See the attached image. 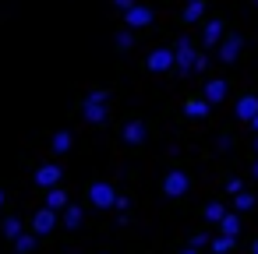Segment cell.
<instances>
[{
  "instance_id": "1",
  "label": "cell",
  "mask_w": 258,
  "mask_h": 254,
  "mask_svg": "<svg viewBox=\"0 0 258 254\" xmlns=\"http://www.w3.org/2000/svg\"><path fill=\"white\" fill-rule=\"evenodd\" d=\"M82 117H85L89 124H106V117H110V96H106L103 89L89 92L85 103H82Z\"/></svg>"
},
{
  "instance_id": "2",
  "label": "cell",
  "mask_w": 258,
  "mask_h": 254,
  "mask_svg": "<svg viewBox=\"0 0 258 254\" xmlns=\"http://www.w3.org/2000/svg\"><path fill=\"white\" fill-rule=\"evenodd\" d=\"M117 198H120V194H117L113 184H106V180H96V184L89 187V201H92L96 208H103V212H106V208H117Z\"/></svg>"
},
{
  "instance_id": "3",
  "label": "cell",
  "mask_w": 258,
  "mask_h": 254,
  "mask_svg": "<svg viewBox=\"0 0 258 254\" xmlns=\"http://www.w3.org/2000/svg\"><path fill=\"white\" fill-rule=\"evenodd\" d=\"M187 187H191V177L184 170H170L163 177V194L166 198H180V194H187Z\"/></svg>"
},
{
  "instance_id": "4",
  "label": "cell",
  "mask_w": 258,
  "mask_h": 254,
  "mask_svg": "<svg viewBox=\"0 0 258 254\" xmlns=\"http://www.w3.org/2000/svg\"><path fill=\"white\" fill-rule=\"evenodd\" d=\"M173 57H177V71H180V74L195 71V64H198V53H195L191 39H177V46H173Z\"/></svg>"
},
{
  "instance_id": "5",
  "label": "cell",
  "mask_w": 258,
  "mask_h": 254,
  "mask_svg": "<svg viewBox=\"0 0 258 254\" xmlns=\"http://www.w3.org/2000/svg\"><path fill=\"white\" fill-rule=\"evenodd\" d=\"M173 67H177L173 50L159 46V50H152V53H149V71H152V74H166V71H173Z\"/></svg>"
},
{
  "instance_id": "6",
  "label": "cell",
  "mask_w": 258,
  "mask_h": 254,
  "mask_svg": "<svg viewBox=\"0 0 258 254\" xmlns=\"http://www.w3.org/2000/svg\"><path fill=\"white\" fill-rule=\"evenodd\" d=\"M60 222V212H53V208H39L36 215H32V233L36 236H46V233H53V226Z\"/></svg>"
},
{
  "instance_id": "7",
  "label": "cell",
  "mask_w": 258,
  "mask_h": 254,
  "mask_svg": "<svg viewBox=\"0 0 258 254\" xmlns=\"http://www.w3.org/2000/svg\"><path fill=\"white\" fill-rule=\"evenodd\" d=\"M124 22H127V29L135 32V29H149V25L156 22V15H152V8H145V4H135L131 11H124Z\"/></svg>"
},
{
  "instance_id": "8",
  "label": "cell",
  "mask_w": 258,
  "mask_h": 254,
  "mask_svg": "<svg viewBox=\"0 0 258 254\" xmlns=\"http://www.w3.org/2000/svg\"><path fill=\"white\" fill-rule=\"evenodd\" d=\"M60 177H64V173H60V166H57V162H46V166H39V170H36V187L53 191V187L60 184Z\"/></svg>"
},
{
  "instance_id": "9",
  "label": "cell",
  "mask_w": 258,
  "mask_h": 254,
  "mask_svg": "<svg viewBox=\"0 0 258 254\" xmlns=\"http://www.w3.org/2000/svg\"><path fill=\"white\" fill-rule=\"evenodd\" d=\"M240 46H244V39L233 32V36H226V39L219 43V50H216V53H219V60H223V64H233V60L240 57Z\"/></svg>"
},
{
  "instance_id": "10",
  "label": "cell",
  "mask_w": 258,
  "mask_h": 254,
  "mask_svg": "<svg viewBox=\"0 0 258 254\" xmlns=\"http://www.w3.org/2000/svg\"><path fill=\"white\" fill-rule=\"evenodd\" d=\"M120 138H124V145H142V141L149 138V131H145L142 120H127L124 131H120Z\"/></svg>"
},
{
  "instance_id": "11",
  "label": "cell",
  "mask_w": 258,
  "mask_h": 254,
  "mask_svg": "<svg viewBox=\"0 0 258 254\" xmlns=\"http://www.w3.org/2000/svg\"><path fill=\"white\" fill-rule=\"evenodd\" d=\"M233 113H237V120H254L258 117V96H240L237 99V106H233Z\"/></svg>"
},
{
  "instance_id": "12",
  "label": "cell",
  "mask_w": 258,
  "mask_h": 254,
  "mask_svg": "<svg viewBox=\"0 0 258 254\" xmlns=\"http://www.w3.org/2000/svg\"><path fill=\"white\" fill-rule=\"evenodd\" d=\"M223 39H226V36H223V22H219V18H209V22H205V32H202V43L219 50Z\"/></svg>"
},
{
  "instance_id": "13",
  "label": "cell",
  "mask_w": 258,
  "mask_h": 254,
  "mask_svg": "<svg viewBox=\"0 0 258 254\" xmlns=\"http://www.w3.org/2000/svg\"><path fill=\"white\" fill-rule=\"evenodd\" d=\"M209 106H216V103H223L226 99V81L223 78H212V81H205V96H202Z\"/></svg>"
},
{
  "instance_id": "14",
  "label": "cell",
  "mask_w": 258,
  "mask_h": 254,
  "mask_svg": "<svg viewBox=\"0 0 258 254\" xmlns=\"http://www.w3.org/2000/svg\"><path fill=\"white\" fill-rule=\"evenodd\" d=\"M82 219H85V212H82V205H68V208L60 212V222H64L68 229H78V226H82Z\"/></svg>"
},
{
  "instance_id": "15",
  "label": "cell",
  "mask_w": 258,
  "mask_h": 254,
  "mask_svg": "<svg viewBox=\"0 0 258 254\" xmlns=\"http://www.w3.org/2000/svg\"><path fill=\"white\" fill-rule=\"evenodd\" d=\"M209 103L205 99H191V103H184V117H191V120H202V117H209Z\"/></svg>"
},
{
  "instance_id": "16",
  "label": "cell",
  "mask_w": 258,
  "mask_h": 254,
  "mask_svg": "<svg viewBox=\"0 0 258 254\" xmlns=\"http://www.w3.org/2000/svg\"><path fill=\"white\" fill-rule=\"evenodd\" d=\"M71 201H68V194L60 191V187H53V191H46V208H53V212H64Z\"/></svg>"
},
{
  "instance_id": "17",
  "label": "cell",
  "mask_w": 258,
  "mask_h": 254,
  "mask_svg": "<svg viewBox=\"0 0 258 254\" xmlns=\"http://www.w3.org/2000/svg\"><path fill=\"white\" fill-rule=\"evenodd\" d=\"M50 148H53L57 155H64V152L71 148V131H53V138H50Z\"/></svg>"
},
{
  "instance_id": "18",
  "label": "cell",
  "mask_w": 258,
  "mask_h": 254,
  "mask_svg": "<svg viewBox=\"0 0 258 254\" xmlns=\"http://www.w3.org/2000/svg\"><path fill=\"white\" fill-rule=\"evenodd\" d=\"M226 215H230V212H226L219 201H209V205H205V222H216V226H219Z\"/></svg>"
},
{
  "instance_id": "19",
  "label": "cell",
  "mask_w": 258,
  "mask_h": 254,
  "mask_svg": "<svg viewBox=\"0 0 258 254\" xmlns=\"http://www.w3.org/2000/svg\"><path fill=\"white\" fill-rule=\"evenodd\" d=\"M219 233H223V236H233V240H237V233H240V219H237V215L230 212V215H226V219L219 222Z\"/></svg>"
},
{
  "instance_id": "20",
  "label": "cell",
  "mask_w": 258,
  "mask_h": 254,
  "mask_svg": "<svg viewBox=\"0 0 258 254\" xmlns=\"http://www.w3.org/2000/svg\"><path fill=\"white\" fill-rule=\"evenodd\" d=\"M209 250H212V254H230V250H233V236H223V233H219V236H212Z\"/></svg>"
},
{
  "instance_id": "21",
  "label": "cell",
  "mask_w": 258,
  "mask_h": 254,
  "mask_svg": "<svg viewBox=\"0 0 258 254\" xmlns=\"http://www.w3.org/2000/svg\"><path fill=\"white\" fill-rule=\"evenodd\" d=\"M4 236H8V240H18V236H22V219H18V215H8V219H4Z\"/></svg>"
},
{
  "instance_id": "22",
  "label": "cell",
  "mask_w": 258,
  "mask_h": 254,
  "mask_svg": "<svg viewBox=\"0 0 258 254\" xmlns=\"http://www.w3.org/2000/svg\"><path fill=\"white\" fill-rule=\"evenodd\" d=\"M36 240H39L36 233H22V236L15 240V250H18V254H29V250H36Z\"/></svg>"
},
{
  "instance_id": "23",
  "label": "cell",
  "mask_w": 258,
  "mask_h": 254,
  "mask_svg": "<svg viewBox=\"0 0 258 254\" xmlns=\"http://www.w3.org/2000/svg\"><path fill=\"white\" fill-rule=\"evenodd\" d=\"M202 15H205V0H198V4H184V15L180 18L184 22H198Z\"/></svg>"
},
{
  "instance_id": "24",
  "label": "cell",
  "mask_w": 258,
  "mask_h": 254,
  "mask_svg": "<svg viewBox=\"0 0 258 254\" xmlns=\"http://www.w3.org/2000/svg\"><path fill=\"white\" fill-rule=\"evenodd\" d=\"M233 208H237V212H251V208H254V194H247V191L237 194V198H233Z\"/></svg>"
},
{
  "instance_id": "25",
  "label": "cell",
  "mask_w": 258,
  "mask_h": 254,
  "mask_svg": "<svg viewBox=\"0 0 258 254\" xmlns=\"http://www.w3.org/2000/svg\"><path fill=\"white\" fill-rule=\"evenodd\" d=\"M113 43H117V50H131V46H135V36H131V29L117 32V39H113Z\"/></svg>"
},
{
  "instance_id": "26",
  "label": "cell",
  "mask_w": 258,
  "mask_h": 254,
  "mask_svg": "<svg viewBox=\"0 0 258 254\" xmlns=\"http://www.w3.org/2000/svg\"><path fill=\"white\" fill-rule=\"evenodd\" d=\"M226 191H230L233 198H237V194H244V180H237V177H230V180H226Z\"/></svg>"
},
{
  "instance_id": "27",
  "label": "cell",
  "mask_w": 258,
  "mask_h": 254,
  "mask_svg": "<svg viewBox=\"0 0 258 254\" xmlns=\"http://www.w3.org/2000/svg\"><path fill=\"white\" fill-rule=\"evenodd\" d=\"M209 243H212V236H205V233L191 236V247H195V250H202V247H209Z\"/></svg>"
},
{
  "instance_id": "28",
  "label": "cell",
  "mask_w": 258,
  "mask_h": 254,
  "mask_svg": "<svg viewBox=\"0 0 258 254\" xmlns=\"http://www.w3.org/2000/svg\"><path fill=\"white\" fill-rule=\"evenodd\" d=\"M113 4H117V8H120V11H131V8H135V4H138V0H113Z\"/></svg>"
},
{
  "instance_id": "29",
  "label": "cell",
  "mask_w": 258,
  "mask_h": 254,
  "mask_svg": "<svg viewBox=\"0 0 258 254\" xmlns=\"http://www.w3.org/2000/svg\"><path fill=\"white\" fill-rule=\"evenodd\" d=\"M127 208H131V201H127V198L120 194V198H117V212H127Z\"/></svg>"
},
{
  "instance_id": "30",
  "label": "cell",
  "mask_w": 258,
  "mask_h": 254,
  "mask_svg": "<svg viewBox=\"0 0 258 254\" xmlns=\"http://www.w3.org/2000/svg\"><path fill=\"white\" fill-rule=\"evenodd\" d=\"M251 177H254V180H258V159H254V166H251Z\"/></svg>"
},
{
  "instance_id": "31",
  "label": "cell",
  "mask_w": 258,
  "mask_h": 254,
  "mask_svg": "<svg viewBox=\"0 0 258 254\" xmlns=\"http://www.w3.org/2000/svg\"><path fill=\"white\" fill-rule=\"evenodd\" d=\"M180 254H198V250H195V247H187V250H180Z\"/></svg>"
},
{
  "instance_id": "32",
  "label": "cell",
  "mask_w": 258,
  "mask_h": 254,
  "mask_svg": "<svg viewBox=\"0 0 258 254\" xmlns=\"http://www.w3.org/2000/svg\"><path fill=\"white\" fill-rule=\"evenodd\" d=\"M251 254H258V240H254V243H251Z\"/></svg>"
},
{
  "instance_id": "33",
  "label": "cell",
  "mask_w": 258,
  "mask_h": 254,
  "mask_svg": "<svg viewBox=\"0 0 258 254\" xmlns=\"http://www.w3.org/2000/svg\"><path fill=\"white\" fill-rule=\"evenodd\" d=\"M251 127H254V131H258V117H254V120H251Z\"/></svg>"
},
{
  "instance_id": "34",
  "label": "cell",
  "mask_w": 258,
  "mask_h": 254,
  "mask_svg": "<svg viewBox=\"0 0 258 254\" xmlns=\"http://www.w3.org/2000/svg\"><path fill=\"white\" fill-rule=\"evenodd\" d=\"M0 205H4V191H0Z\"/></svg>"
},
{
  "instance_id": "35",
  "label": "cell",
  "mask_w": 258,
  "mask_h": 254,
  "mask_svg": "<svg viewBox=\"0 0 258 254\" xmlns=\"http://www.w3.org/2000/svg\"><path fill=\"white\" fill-rule=\"evenodd\" d=\"M254 152H258V138H254Z\"/></svg>"
},
{
  "instance_id": "36",
  "label": "cell",
  "mask_w": 258,
  "mask_h": 254,
  "mask_svg": "<svg viewBox=\"0 0 258 254\" xmlns=\"http://www.w3.org/2000/svg\"><path fill=\"white\" fill-rule=\"evenodd\" d=\"M187 4H198V0H187Z\"/></svg>"
},
{
  "instance_id": "37",
  "label": "cell",
  "mask_w": 258,
  "mask_h": 254,
  "mask_svg": "<svg viewBox=\"0 0 258 254\" xmlns=\"http://www.w3.org/2000/svg\"><path fill=\"white\" fill-rule=\"evenodd\" d=\"M254 8H258V0H254Z\"/></svg>"
}]
</instances>
